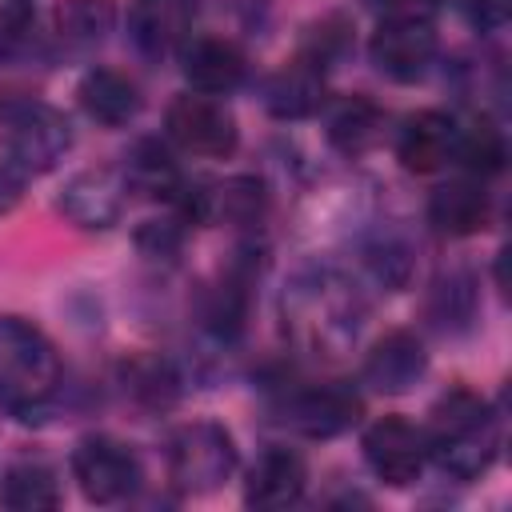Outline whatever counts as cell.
<instances>
[{"label": "cell", "mask_w": 512, "mask_h": 512, "mask_svg": "<svg viewBox=\"0 0 512 512\" xmlns=\"http://www.w3.org/2000/svg\"><path fill=\"white\" fill-rule=\"evenodd\" d=\"M244 72H248L244 52L224 36H200L184 48V80L192 84V92L224 96L244 80Z\"/></svg>", "instance_id": "9a60e30c"}, {"label": "cell", "mask_w": 512, "mask_h": 512, "mask_svg": "<svg viewBox=\"0 0 512 512\" xmlns=\"http://www.w3.org/2000/svg\"><path fill=\"white\" fill-rule=\"evenodd\" d=\"M472 176H496L504 168V132L496 128L492 116H468L456 124V156Z\"/></svg>", "instance_id": "d4e9b609"}, {"label": "cell", "mask_w": 512, "mask_h": 512, "mask_svg": "<svg viewBox=\"0 0 512 512\" xmlns=\"http://www.w3.org/2000/svg\"><path fill=\"white\" fill-rule=\"evenodd\" d=\"M124 196H128V184L116 168H84L64 184L60 212L84 232H104L120 220Z\"/></svg>", "instance_id": "8fae6325"}, {"label": "cell", "mask_w": 512, "mask_h": 512, "mask_svg": "<svg viewBox=\"0 0 512 512\" xmlns=\"http://www.w3.org/2000/svg\"><path fill=\"white\" fill-rule=\"evenodd\" d=\"M192 24V0H132L128 36L144 56H168Z\"/></svg>", "instance_id": "2e32d148"}, {"label": "cell", "mask_w": 512, "mask_h": 512, "mask_svg": "<svg viewBox=\"0 0 512 512\" xmlns=\"http://www.w3.org/2000/svg\"><path fill=\"white\" fill-rule=\"evenodd\" d=\"M424 368H428V352H424L420 336L396 328V332H388L384 340H376V348H372L368 360H364L360 380L372 384L376 392L396 396V392H408V388L424 376Z\"/></svg>", "instance_id": "5bb4252c"}, {"label": "cell", "mask_w": 512, "mask_h": 512, "mask_svg": "<svg viewBox=\"0 0 512 512\" xmlns=\"http://www.w3.org/2000/svg\"><path fill=\"white\" fill-rule=\"evenodd\" d=\"M288 340L316 360H336L356 344L360 332V300L348 280L328 268H312L292 276L280 300Z\"/></svg>", "instance_id": "6da1fadb"}, {"label": "cell", "mask_w": 512, "mask_h": 512, "mask_svg": "<svg viewBox=\"0 0 512 512\" xmlns=\"http://www.w3.org/2000/svg\"><path fill=\"white\" fill-rule=\"evenodd\" d=\"M20 200H24V172L8 160V164H0V216H8Z\"/></svg>", "instance_id": "4316f807"}, {"label": "cell", "mask_w": 512, "mask_h": 512, "mask_svg": "<svg viewBox=\"0 0 512 512\" xmlns=\"http://www.w3.org/2000/svg\"><path fill=\"white\" fill-rule=\"evenodd\" d=\"M4 140H8V160L20 172H52L64 160V152L72 148V128H68L64 112H56L52 104L28 100L8 112Z\"/></svg>", "instance_id": "52a82bcc"}, {"label": "cell", "mask_w": 512, "mask_h": 512, "mask_svg": "<svg viewBox=\"0 0 512 512\" xmlns=\"http://www.w3.org/2000/svg\"><path fill=\"white\" fill-rule=\"evenodd\" d=\"M360 420V396L348 384H300L280 400V424L308 440H332Z\"/></svg>", "instance_id": "9c48e42d"}, {"label": "cell", "mask_w": 512, "mask_h": 512, "mask_svg": "<svg viewBox=\"0 0 512 512\" xmlns=\"http://www.w3.org/2000/svg\"><path fill=\"white\" fill-rule=\"evenodd\" d=\"M492 200L480 180H448L428 196V224L444 236H472L488 228Z\"/></svg>", "instance_id": "ac0fdd59"}, {"label": "cell", "mask_w": 512, "mask_h": 512, "mask_svg": "<svg viewBox=\"0 0 512 512\" xmlns=\"http://www.w3.org/2000/svg\"><path fill=\"white\" fill-rule=\"evenodd\" d=\"M508 16V0H476V20L480 24H500Z\"/></svg>", "instance_id": "83f0119b"}, {"label": "cell", "mask_w": 512, "mask_h": 512, "mask_svg": "<svg viewBox=\"0 0 512 512\" xmlns=\"http://www.w3.org/2000/svg\"><path fill=\"white\" fill-rule=\"evenodd\" d=\"M56 344L24 316H0V408L16 416L40 412L60 388Z\"/></svg>", "instance_id": "3957f363"}, {"label": "cell", "mask_w": 512, "mask_h": 512, "mask_svg": "<svg viewBox=\"0 0 512 512\" xmlns=\"http://www.w3.org/2000/svg\"><path fill=\"white\" fill-rule=\"evenodd\" d=\"M264 104H268V112L280 116V120H304V116H312V112L324 104V72H320V64H312V60H292V64H284V68L268 80Z\"/></svg>", "instance_id": "ffe728a7"}, {"label": "cell", "mask_w": 512, "mask_h": 512, "mask_svg": "<svg viewBox=\"0 0 512 512\" xmlns=\"http://www.w3.org/2000/svg\"><path fill=\"white\" fill-rule=\"evenodd\" d=\"M164 128H168V140L180 144L184 152L192 156H208V160H224L236 152V140H240V128H236V116L224 100L208 96V92H184L168 104L164 112Z\"/></svg>", "instance_id": "8992f818"}, {"label": "cell", "mask_w": 512, "mask_h": 512, "mask_svg": "<svg viewBox=\"0 0 512 512\" xmlns=\"http://www.w3.org/2000/svg\"><path fill=\"white\" fill-rule=\"evenodd\" d=\"M368 56L388 80H420L436 56V24L416 8L388 12L368 40Z\"/></svg>", "instance_id": "5b68a950"}, {"label": "cell", "mask_w": 512, "mask_h": 512, "mask_svg": "<svg viewBox=\"0 0 512 512\" xmlns=\"http://www.w3.org/2000/svg\"><path fill=\"white\" fill-rule=\"evenodd\" d=\"M384 136V108L368 96H344L328 112V144L344 156L368 152Z\"/></svg>", "instance_id": "44dd1931"}, {"label": "cell", "mask_w": 512, "mask_h": 512, "mask_svg": "<svg viewBox=\"0 0 512 512\" xmlns=\"http://www.w3.org/2000/svg\"><path fill=\"white\" fill-rule=\"evenodd\" d=\"M72 476L92 504H120L140 484V460L116 436H84L72 448Z\"/></svg>", "instance_id": "ba28073f"}, {"label": "cell", "mask_w": 512, "mask_h": 512, "mask_svg": "<svg viewBox=\"0 0 512 512\" xmlns=\"http://www.w3.org/2000/svg\"><path fill=\"white\" fill-rule=\"evenodd\" d=\"M236 464V440L216 420H188L168 436V476L188 496L216 492L224 480H232Z\"/></svg>", "instance_id": "277c9868"}, {"label": "cell", "mask_w": 512, "mask_h": 512, "mask_svg": "<svg viewBox=\"0 0 512 512\" xmlns=\"http://www.w3.org/2000/svg\"><path fill=\"white\" fill-rule=\"evenodd\" d=\"M308 488V468H304V456L292 452V448H264L256 456V464L248 468V480H244V504L248 508H260V512H276V508H288L304 496Z\"/></svg>", "instance_id": "7c38bea8"}, {"label": "cell", "mask_w": 512, "mask_h": 512, "mask_svg": "<svg viewBox=\"0 0 512 512\" xmlns=\"http://www.w3.org/2000/svg\"><path fill=\"white\" fill-rule=\"evenodd\" d=\"M124 392L144 408H172L180 400V376L164 356L144 352L124 364Z\"/></svg>", "instance_id": "cb8c5ba5"}, {"label": "cell", "mask_w": 512, "mask_h": 512, "mask_svg": "<svg viewBox=\"0 0 512 512\" xmlns=\"http://www.w3.org/2000/svg\"><path fill=\"white\" fill-rule=\"evenodd\" d=\"M76 100L84 116L104 128H124L140 112V88L116 68H88L76 84Z\"/></svg>", "instance_id": "e0dca14e"}, {"label": "cell", "mask_w": 512, "mask_h": 512, "mask_svg": "<svg viewBox=\"0 0 512 512\" xmlns=\"http://www.w3.org/2000/svg\"><path fill=\"white\" fill-rule=\"evenodd\" d=\"M52 24L68 48H96L116 24V8L112 0H60Z\"/></svg>", "instance_id": "603a6c76"}, {"label": "cell", "mask_w": 512, "mask_h": 512, "mask_svg": "<svg viewBox=\"0 0 512 512\" xmlns=\"http://www.w3.org/2000/svg\"><path fill=\"white\" fill-rule=\"evenodd\" d=\"M32 48V8L28 0H8L0 8V60H16Z\"/></svg>", "instance_id": "484cf974"}, {"label": "cell", "mask_w": 512, "mask_h": 512, "mask_svg": "<svg viewBox=\"0 0 512 512\" xmlns=\"http://www.w3.org/2000/svg\"><path fill=\"white\" fill-rule=\"evenodd\" d=\"M396 156L408 172L432 176L456 156V120L440 108L412 112L396 132Z\"/></svg>", "instance_id": "4fadbf2b"}, {"label": "cell", "mask_w": 512, "mask_h": 512, "mask_svg": "<svg viewBox=\"0 0 512 512\" xmlns=\"http://www.w3.org/2000/svg\"><path fill=\"white\" fill-rule=\"evenodd\" d=\"M60 504V484L48 464L20 460L0 472V508L12 512H48Z\"/></svg>", "instance_id": "7402d4cb"}, {"label": "cell", "mask_w": 512, "mask_h": 512, "mask_svg": "<svg viewBox=\"0 0 512 512\" xmlns=\"http://www.w3.org/2000/svg\"><path fill=\"white\" fill-rule=\"evenodd\" d=\"M120 176H124L128 192H140V196H152V200L180 204V196H184V176H180L172 152L160 140H136L132 152L124 156Z\"/></svg>", "instance_id": "d6986e66"}, {"label": "cell", "mask_w": 512, "mask_h": 512, "mask_svg": "<svg viewBox=\"0 0 512 512\" xmlns=\"http://www.w3.org/2000/svg\"><path fill=\"white\" fill-rule=\"evenodd\" d=\"M364 460L368 468L392 484V488H404L412 480H420L424 464H428V436L420 424L404 420V416H380L364 428Z\"/></svg>", "instance_id": "30bf717a"}, {"label": "cell", "mask_w": 512, "mask_h": 512, "mask_svg": "<svg viewBox=\"0 0 512 512\" xmlns=\"http://www.w3.org/2000/svg\"><path fill=\"white\" fill-rule=\"evenodd\" d=\"M428 460L452 480H480L500 452V416L472 388H448L428 412Z\"/></svg>", "instance_id": "7a4b0ae2"}]
</instances>
